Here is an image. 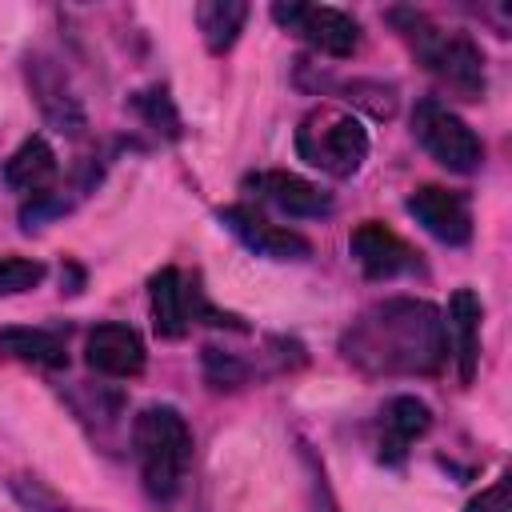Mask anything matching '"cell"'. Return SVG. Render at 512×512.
Here are the masks:
<instances>
[{"label": "cell", "mask_w": 512, "mask_h": 512, "mask_svg": "<svg viewBox=\"0 0 512 512\" xmlns=\"http://www.w3.org/2000/svg\"><path fill=\"white\" fill-rule=\"evenodd\" d=\"M340 352L368 376H432L448 360L444 316L416 296L380 300L352 320Z\"/></svg>", "instance_id": "6da1fadb"}, {"label": "cell", "mask_w": 512, "mask_h": 512, "mask_svg": "<svg viewBox=\"0 0 512 512\" xmlns=\"http://www.w3.org/2000/svg\"><path fill=\"white\" fill-rule=\"evenodd\" d=\"M388 20L404 32V40L412 44L416 60L452 92L476 100L484 92V52L468 32H448L440 24H432L424 12L416 8H396L388 12Z\"/></svg>", "instance_id": "7a4b0ae2"}, {"label": "cell", "mask_w": 512, "mask_h": 512, "mask_svg": "<svg viewBox=\"0 0 512 512\" xmlns=\"http://www.w3.org/2000/svg\"><path fill=\"white\" fill-rule=\"evenodd\" d=\"M140 480L152 500H172L192 464V428L172 404H148L132 424Z\"/></svg>", "instance_id": "3957f363"}, {"label": "cell", "mask_w": 512, "mask_h": 512, "mask_svg": "<svg viewBox=\"0 0 512 512\" xmlns=\"http://www.w3.org/2000/svg\"><path fill=\"white\" fill-rule=\"evenodd\" d=\"M296 152L312 168L344 180V176L360 172V164L368 160V132L356 116H348L340 108H316L296 128Z\"/></svg>", "instance_id": "277c9868"}, {"label": "cell", "mask_w": 512, "mask_h": 512, "mask_svg": "<svg viewBox=\"0 0 512 512\" xmlns=\"http://www.w3.org/2000/svg\"><path fill=\"white\" fill-rule=\"evenodd\" d=\"M412 132L424 144V152L444 164L448 172H476L484 164V144L480 136L468 128V120H460L452 108H444L440 100H420L412 112Z\"/></svg>", "instance_id": "5b68a950"}, {"label": "cell", "mask_w": 512, "mask_h": 512, "mask_svg": "<svg viewBox=\"0 0 512 512\" xmlns=\"http://www.w3.org/2000/svg\"><path fill=\"white\" fill-rule=\"evenodd\" d=\"M148 296H152V324H156V332H160L164 340H180L192 320L244 328L236 316L216 312L212 304H204L200 288H192L180 268H160V272L148 280Z\"/></svg>", "instance_id": "8992f818"}, {"label": "cell", "mask_w": 512, "mask_h": 512, "mask_svg": "<svg viewBox=\"0 0 512 512\" xmlns=\"http://www.w3.org/2000/svg\"><path fill=\"white\" fill-rule=\"evenodd\" d=\"M272 20L284 24L288 32H296L316 52L336 56V60H344V56H352L360 48V24L344 8H328V4H272Z\"/></svg>", "instance_id": "52a82bcc"}, {"label": "cell", "mask_w": 512, "mask_h": 512, "mask_svg": "<svg viewBox=\"0 0 512 512\" xmlns=\"http://www.w3.org/2000/svg\"><path fill=\"white\" fill-rule=\"evenodd\" d=\"M220 224H224L248 252L264 256V260H304V256H312L308 236H300L296 228L272 224L268 216H260V212L248 208V204H228V208H220Z\"/></svg>", "instance_id": "ba28073f"}, {"label": "cell", "mask_w": 512, "mask_h": 512, "mask_svg": "<svg viewBox=\"0 0 512 512\" xmlns=\"http://www.w3.org/2000/svg\"><path fill=\"white\" fill-rule=\"evenodd\" d=\"M348 252L368 280H396L420 268V252L408 240H400L392 228H384L380 220H364L348 236Z\"/></svg>", "instance_id": "9c48e42d"}, {"label": "cell", "mask_w": 512, "mask_h": 512, "mask_svg": "<svg viewBox=\"0 0 512 512\" xmlns=\"http://www.w3.org/2000/svg\"><path fill=\"white\" fill-rule=\"evenodd\" d=\"M408 212L416 216V224L424 232H432L436 240L444 244H468L472 236V212H468V200L452 188H440V184H424L408 196Z\"/></svg>", "instance_id": "30bf717a"}, {"label": "cell", "mask_w": 512, "mask_h": 512, "mask_svg": "<svg viewBox=\"0 0 512 512\" xmlns=\"http://www.w3.org/2000/svg\"><path fill=\"white\" fill-rule=\"evenodd\" d=\"M84 360L88 368L104 372V376H116V380H128V376H140L144 372V340L136 328L128 324H96L88 332V344H84Z\"/></svg>", "instance_id": "8fae6325"}, {"label": "cell", "mask_w": 512, "mask_h": 512, "mask_svg": "<svg viewBox=\"0 0 512 512\" xmlns=\"http://www.w3.org/2000/svg\"><path fill=\"white\" fill-rule=\"evenodd\" d=\"M248 188H256L260 200H268L272 208H280L284 216H296V220H316V216L332 212V196L296 172H256L248 180Z\"/></svg>", "instance_id": "7c38bea8"}, {"label": "cell", "mask_w": 512, "mask_h": 512, "mask_svg": "<svg viewBox=\"0 0 512 512\" xmlns=\"http://www.w3.org/2000/svg\"><path fill=\"white\" fill-rule=\"evenodd\" d=\"M432 428V408L416 396H392L380 412V460L400 464L408 444H416Z\"/></svg>", "instance_id": "4fadbf2b"}, {"label": "cell", "mask_w": 512, "mask_h": 512, "mask_svg": "<svg viewBox=\"0 0 512 512\" xmlns=\"http://www.w3.org/2000/svg\"><path fill=\"white\" fill-rule=\"evenodd\" d=\"M480 312L484 308H480V296L472 288L452 292L444 332H448V352H456V368H460L464 384L476 376V360H480Z\"/></svg>", "instance_id": "5bb4252c"}, {"label": "cell", "mask_w": 512, "mask_h": 512, "mask_svg": "<svg viewBox=\"0 0 512 512\" xmlns=\"http://www.w3.org/2000/svg\"><path fill=\"white\" fill-rule=\"evenodd\" d=\"M56 172H60V160L44 136L20 140V148L4 160V184L20 196H44L52 188Z\"/></svg>", "instance_id": "9a60e30c"}, {"label": "cell", "mask_w": 512, "mask_h": 512, "mask_svg": "<svg viewBox=\"0 0 512 512\" xmlns=\"http://www.w3.org/2000/svg\"><path fill=\"white\" fill-rule=\"evenodd\" d=\"M0 352L24 364L40 368H64L68 364V344L60 332L48 328H0Z\"/></svg>", "instance_id": "2e32d148"}, {"label": "cell", "mask_w": 512, "mask_h": 512, "mask_svg": "<svg viewBox=\"0 0 512 512\" xmlns=\"http://www.w3.org/2000/svg\"><path fill=\"white\" fill-rule=\"evenodd\" d=\"M244 20H248V4L244 0H204V4H196L200 36H204L208 52H216V56H224L240 40Z\"/></svg>", "instance_id": "e0dca14e"}, {"label": "cell", "mask_w": 512, "mask_h": 512, "mask_svg": "<svg viewBox=\"0 0 512 512\" xmlns=\"http://www.w3.org/2000/svg\"><path fill=\"white\" fill-rule=\"evenodd\" d=\"M8 492H12V500L24 508V512H84V508H76L72 500H64L60 492H52L44 480H36V476H12L8 480Z\"/></svg>", "instance_id": "ac0fdd59"}, {"label": "cell", "mask_w": 512, "mask_h": 512, "mask_svg": "<svg viewBox=\"0 0 512 512\" xmlns=\"http://www.w3.org/2000/svg\"><path fill=\"white\" fill-rule=\"evenodd\" d=\"M136 108H140V116L148 120V128H156V132H164V136H180V116H176V108H172V96L164 92V88H148V92H140L136 96Z\"/></svg>", "instance_id": "d6986e66"}, {"label": "cell", "mask_w": 512, "mask_h": 512, "mask_svg": "<svg viewBox=\"0 0 512 512\" xmlns=\"http://www.w3.org/2000/svg\"><path fill=\"white\" fill-rule=\"evenodd\" d=\"M40 280H44V264L40 260H28V256H4L0 260V296L28 292Z\"/></svg>", "instance_id": "ffe728a7"}, {"label": "cell", "mask_w": 512, "mask_h": 512, "mask_svg": "<svg viewBox=\"0 0 512 512\" xmlns=\"http://www.w3.org/2000/svg\"><path fill=\"white\" fill-rule=\"evenodd\" d=\"M464 512H512V504H508V476H500L492 488H484Z\"/></svg>", "instance_id": "44dd1931"}]
</instances>
